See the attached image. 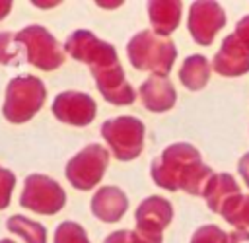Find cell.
<instances>
[{"mask_svg":"<svg viewBox=\"0 0 249 243\" xmlns=\"http://www.w3.org/2000/svg\"><path fill=\"white\" fill-rule=\"evenodd\" d=\"M126 56L136 70H146L152 76L167 78L177 58V47L171 39L158 37L152 29H142L128 39Z\"/></svg>","mask_w":249,"mask_h":243,"instance_id":"1","label":"cell"},{"mask_svg":"<svg viewBox=\"0 0 249 243\" xmlns=\"http://www.w3.org/2000/svg\"><path fill=\"white\" fill-rule=\"evenodd\" d=\"M47 99V87L41 78L33 74H19L6 86L2 115L8 122L21 124L31 121Z\"/></svg>","mask_w":249,"mask_h":243,"instance_id":"2","label":"cell"},{"mask_svg":"<svg viewBox=\"0 0 249 243\" xmlns=\"http://www.w3.org/2000/svg\"><path fill=\"white\" fill-rule=\"evenodd\" d=\"M200 161V152L187 142H175L167 146L158 157L150 163V177L152 181L165 189V191H179L181 181L185 179L187 171Z\"/></svg>","mask_w":249,"mask_h":243,"instance_id":"3","label":"cell"},{"mask_svg":"<svg viewBox=\"0 0 249 243\" xmlns=\"http://www.w3.org/2000/svg\"><path fill=\"white\" fill-rule=\"evenodd\" d=\"M99 132L107 142L111 154L121 161H130L144 150L146 126L138 117L121 115L115 119H107L103 121Z\"/></svg>","mask_w":249,"mask_h":243,"instance_id":"4","label":"cell"},{"mask_svg":"<svg viewBox=\"0 0 249 243\" xmlns=\"http://www.w3.org/2000/svg\"><path fill=\"white\" fill-rule=\"evenodd\" d=\"M16 41L25 51V60L39 70L51 72L60 68L64 62V49L45 25H25L16 33Z\"/></svg>","mask_w":249,"mask_h":243,"instance_id":"5","label":"cell"},{"mask_svg":"<svg viewBox=\"0 0 249 243\" xmlns=\"http://www.w3.org/2000/svg\"><path fill=\"white\" fill-rule=\"evenodd\" d=\"M107 165L109 150L101 144H88L66 161L64 175L74 189L91 191L103 179Z\"/></svg>","mask_w":249,"mask_h":243,"instance_id":"6","label":"cell"},{"mask_svg":"<svg viewBox=\"0 0 249 243\" xmlns=\"http://www.w3.org/2000/svg\"><path fill=\"white\" fill-rule=\"evenodd\" d=\"M19 204L35 214L53 216L66 204V192L58 181L43 173H31L23 181Z\"/></svg>","mask_w":249,"mask_h":243,"instance_id":"7","label":"cell"},{"mask_svg":"<svg viewBox=\"0 0 249 243\" xmlns=\"http://www.w3.org/2000/svg\"><path fill=\"white\" fill-rule=\"evenodd\" d=\"M64 52L70 54L74 60L88 64L89 68H105L119 62L117 49L109 43L93 35L89 29H76L72 31L64 45Z\"/></svg>","mask_w":249,"mask_h":243,"instance_id":"8","label":"cell"},{"mask_svg":"<svg viewBox=\"0 0 249 243\" xmlns=\"http://www.w3.org/2000/svg\"><path fill=\"white\" fill-rule=\"evenodd\" d=\"M173 220V206L165 196L150 194L134 210L136 233L148 243H161L163 229Z\"/></svg>","mask_w":249,"mask_h":243,"instance_id":"9","label":"cell"},{"mask_svg":"<svg viewBox=\"0 0 249 243\" xmlns=\"http://www.w3.org/2000/svg\"><path fill=\"white\" fill-rule=\"evenodd\" d=\"M226 25V12L222 4L214 0H195L189 6L187 29L195 43L210 45L216 33Z\"/></svg>","mask_w":249,"mask_h":243,"instance_id":"10","label":"cell"},{"mask_svg":"<svg viewBox=\"0 0 249 243\" xmlns=\"http://www.w3.org/2000/svg\"><path fill=\"white\" fill-rule=\"evenodd\" d=\"M53 115L66 124L72 126H86L97 115V103L89 93L66 89L60 91L53 101Z\"/></svg>","mask_w":249,"mask_h":243,"instance_id":"11","label":"cell"},{"mask_svg":"<svg viewBox=\"0 0 249 243\" xmlns=\"http://www.w3.org/2000/svg\"><path fill=\"white\" fill-rule=\"evenodd\" d=\"M91 76L95 80V86L105 101L113 105H130L136 101V91L130 86V82L124 76V70L121 62L105 68H89Z\"/></svg>","mask_w":249,"mask_h":243,"instance_id":"12","label":"cell"},{"mask_svg":"<svg viewBox=\"0 0 249 243\" xmlns=\"http://www.w3.org/2000/svg\"><path fill=\"white\" fill-rule=\"evenodd\" d=\"M210 64L220 76H243L249 72V49H245L237 37L230 33L222 39V47Z\"/></svg>","mask_w":249,"mask_h":243,"instance_id":"13","label":"cell"},{"mask_svg":"<svg viewBox=\"0 0 249 243\" xmlns=\"http://www.w3.org/2000/svg\"><path fill=\"white\" fill-rule=\"evenodd\" d=\"M89 208L97 220L105 224H113L119 222L128 210V196L124 194L123 189L115 185H105L93 192L89 200Z\"/></svg>","mask_w":249,"mask_h":243,"instance_id":"14","label":"cell"},{"mask_svg":"<svg viewBox=\"0 0 249 243\" xmlns=\"http://www.w3.org/2000/svg\"><path fill=\"white\" fill-rule=\"evenodd\" d=\"M138 95L142 105L152 113H165L173 109L177 101L175 86L171 84L169 78H161V76L146 78L138 87Z\"/></svg>","mask_w":249,"mask_h":243,"instance_id":"15","label":"cell"},{"mask_svg":"<svg viewBox=\"0 0 249 243\" xmlns=\"http://www.w3.org/2000/svg\"><path fill=\"white\" fill-rule=\"evenodd\" d=\"M148 19L152 31L158 37L171 35L183 16V2L181 0H148Z\"/></svg>","mask_w":249,"mask_h":243,"instance_id":"16","label":"cell"},{"mask_svg":"<svg viewBox=\"0 0 249 243\" xmlns=\"http://www.w3.org/2000/svg\"><path fill=\"white\" fill-rule=\"evenodd\" d=\"M239 192H241V189H239L237 181L233 179V175H230V173H214V175L210 177V181H208V185H206L202 196H204V200H206V206H208L212 212L220 214L222 206H224L231 196H235V194H239Z\"/></svg>","mask_w":249,"mask_h":243,"instance_id":"17","label":"cell"},{"mask_svg":"<svg viewBox=\"0 0 249 243\" xmlns=\"http://www.w3.org/2000/svg\"><path fill=\"white\" fill-rule=\"evenodd\" d=\"M210 72H212V64L208 62V58L204 54L195 52L183 60L179 68V80L187 89L198 91L208 84Z\"/></svg>","mask_w":249,"mask_h":243,"instance_id":"18","label":"cell"},{"mask_svg":"<svg viewBox=\"0 0 249 243\" xmlns=\"http://www.w3.org/2000/svg\"><path fill=\"white\" fill-rule=\"evenodd\" d=\"M8 231L19 235L25 243H47V227L21 214H14L6 222Z\"/></svg>","mask_w":249,"mask_h":243,"instance_id":"19","label":"cell"},{"mask_svg":"<svg viewBox=\"0 0 249 243\" xmlns=\"http://www.w3.org/2000/svg\"><path fill=\"white\" fill-rule=\"evenodd\" d=\"M220 216L235 229H247L249 227V194L239 192V194L231 196L222 206Z\"/></svg>","mask_w":249,"mask_h":243,"instance_id":"20","label":"cell"},{"mask_svg":"<svg viewBox=\"0 0 249 243\" xmlns=\"http://www.w3.org/2000/svg\"><path fill=\"white\" fill-rule=\"evenodd\" d=\"M53 243H91V241H89L86 229L78 222L66 220L56 226Z\"/></svg>","mask_w":249,"mask_h":243,"instance_id":"21","label":"cell"},{"mask_svg":"<svg viewBox=\"0 0 249 243\" xmlns=\"http://www.w3.org/2000/svg\"><path fill=\"white\" fill-rule=\"evenodd\" d=\"M21 45L16 41V33L0 31V64H19L21 60Z\"/></svg>","mask_w":249,"mask_h":243,"instance_id":"22","label":"cell"},{"mask_svg":"<svg viewBox=\"0 0 249 243\" xmlns=\"http://www.w3.org/2000/svg\"><path fill=\"white\" fill-rule=\"evenodd\" d=\"M226 231L216 224H204L195 229L189 243H226Z\"/></svg>","mask_w":249,"mask_h":243,"instance_id":"23","label":"cell"},{"mask_svg":"<svg viewBox=\"0 0 249 243\" xmlns=\"http://www.w3.org/2000/svg\"><path fill=\"white\" fill-rule=\"evenodd\" d=\"M16 187V175L14 171L6 169L0 165V210L8 208L10 200H12V192Z\"/></svg>","mask_w":249,"mask_h":243,"instance_id":"24","label":"cell"},{"mask_svg":"<svg viewBox=\"0 0 249 243\" xmlns=\"http://www.w3.org/2000/svg\"><path fill=\"white\" fill-rule=\"evenodd\" d=\"M103 243H148L144 237H140L136 233V229H117V231H111Z\"/></svg>","mask_w":249,"mask_h":243,"instance_id":"25","label":"cell"},{"mask_svg":"<svg viewBox=\"0 0 249 243\" xmlns=\"http://www.w3.org/2000/svg\"><path fill=\"white\" fill-rule=\"evenodd\" d=\"M233 35L237 37V41H239L245 49H249V14L243 16V17L235 23V31H233Z\"/></svg>","mask_w":249,"mask_h":243,"instance_id":"26","label":"cell"},{"mask_svg":"<svg viewBox=\"0 0 249 243\" xmlns=\"http://www.w3.org/2000/svg\"><path fill=\"white\" fill-rule=\"evenodd\" d=\"M237 171H239L243 183L249 187V152H245V154L239 157V161H237Z\"/></svg>","mask_w":249,"mask_h":243,"instance_id":"27","label":"cell"},{"mask_svg":"<svg viewBox=\"0 0 249 243\" xmlns=\"http://www.w3.org/2000/svg\"><path fill=\"white\" fill-rule=\"evenodd\" d=\"M226 243H249V229H235L228 233Z\"/></svg>","mask_w":249,"mask_h":243,"instance_id":"28","label":"cell"},{"mask_svg":"<svg viewBox=\"0 0 249 243\" xmlns=\"http://www.w3.org/2000/svg\"><path fill=\"white\" fill-rule=\"evenodd\" d=\"M12 10V0H0V19H4Z\"/></svg>","mask_w":249,"mask_h":243,"instance_id":"29","label":"cell"},{"mask_svg":"<svg viewBox=\"0 0 249 243\" xmlns=\"http://www.w3.org/2000/svg\"><path fill=\"white\" fill-rule=\"evenodd\" d=\"M33 6H39V8H51V6H58L60 2L58 0H53V2H39V0H31Z\"/></svg>","mask_w":249,"mask_h":243,"instance_id":"30","label":"cell"},{"mask_svg":"<svg viewBox=\"0 0 249 243\" xmlns=\"http://www.w3.org/2000/svg\"><path fill=\"white\" fill-rule=\"evenodd\" d=\"M121 4H123L121 0H117V2H101V0H97V6H101V8H117Z\"/></svg>","mask_w":249,"mask_h":243,"instance_id":"31","label":"cell"},{"mask_svg":"<svg viewBox=\"0 0 249 243\" xmlns=\"http://www.w3.org/2000/svg\"><path fill=\"white\" fill-rule=\"evenodd\" d=\"M0 243H16V241H14V239H8V237H6V239H0Z\"/></svg>","mask_w":249,"mask_h":243,"instance_id":"32","label":"cell"}]
</instances>
